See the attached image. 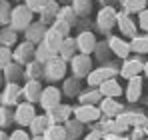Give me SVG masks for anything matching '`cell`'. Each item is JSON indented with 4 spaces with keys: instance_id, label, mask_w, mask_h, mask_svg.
Here are the masks:
<instances>
[{
    "instance_id": "1",
    "label": "cell",
    "mask_w": 148,
    "mask_h": 140,
    "mask_svg": "<svg viewBox=\"0 0 148 140\" xmlns=\"http://www.w3.org/2000/svg\"><path fill=\"white\" fill-rule=\"evenodd\" d=\"M32 24H34V12H32L26 4H18V6L12 8L10 28H14L16 32H26Z\"/></svg>"
},
{
    "instance_id": "2",
    "label": "cell",
    "mask_w": 148,
    "mask_h": 140,
    "mask_svg": "<svg viewBox=\"0 0 148 140\" xmlns=\"http://www.w3.org/2000/svg\"><path fill=\"white\" fill-rule=\"evenodd\" d=\"M118 74H120L118 68L108 66V64H102V66H98V68H94L90 72V76L86 78V84H88V88H100L106 80H110V78H114Z\"/></svg>"
},
{
    "instance_id": "3",
    "label": "cell",
    "mask_w": 148,
    "mask_h": 140,
    "mask_svg": "<svg viewBox=\"0 0 148 140\" xmlns=\"http://www.w3.org/2000/svg\"><path fill=\"white\" fill-rule=\"evenodd\" d=\"M96 24H98V30L108 34L114 26H118V12L114 6H102L96 16Z\"/></svg>"
},
{
    "instance_id": "4",
    "label": "cell",
    "mask_w": 148,
    "mask_h": 140,
    "mask_svg": "<svg viewBox=\"0 0 148 140\" xmlns=\"http://www.w3.org/2000/svg\"><path fill=\"white\" fill-rule=\"evenodd\" d=\"M144 66H146L144 58L134 54V56L126 58V60L122 62V66H120V76L126 78V80H132V78H136V76L144 74Z\"/></svg>"
},
{
    "instance_id": "5",
    "label": "cell",
    "mask_w": 148,
    "mask_h": 140,
    "mask_svg": "<svg viewBox=\"0 0 148 140\" xmlns=\"http://www.w3.org/2000/svg\"><path fill=\"white\" fill-rule=\"evenodd\" d=\"M92 70H94L92 68V58L86 56V54H76L72 60H70V72H72V76H76L78 80L88 78Z\"/></svg>"
},
{
    "instance_id": "6",
    "label": "cell",
    "mask_w": 148,
    "mask_h": 140,
    "mask_svg": "<svg viewBox=\"0 0 148 140\" xmlns=\"http://www.w3.org/2000/svg\"><path fill=\"white\" fill-rule=\"evenodd\" d=\"M66 60H62L60 56H56V58H52L50 62L44 64V78L48 80V82H58V80H64V76H66Z\"/></svg>"
},
{
    "instance_id": "7",
    "label": "cell",
    "mask_w": 148,
    "mask_h": 140,
    "mask_svg": "<svg viewBox=\"0 0 148 140\" xmlns=\"http://www.w3.org/2000/svg\"><path fill=\"white\" fill-rule=\"evenodd\" d=\"M36 116H38V112H36L34 104H30V102H20V104L14 108V122H16L20 128H28Z\"/></svg>"
},
{
    "instance_id": "8",
    "label": "cell",
    "mask_w": 148,
    "mask_h": 140,
    "mask_svg": "<svg viewBox=\"0 0 148 140\" xmlns=\"http://www.w3.org/2000/svg\"><path fill=\"white\" fill-rule=\"evenodd\" d=\"M102 116V110L100 106H92V104H78L74 106V118L82 124H92V122H98Z\"/></svg>"
},
{
    "instance_id": "9",
    "label": "cell",
    "mask_w": 148,
    "mask_h": 140,
    "mask_svg": "<svg viewBox=\"0 0 148 140\" xmlns=\"http://www.w3.org/2000/svg\"><path fill=\"white\" fill-rule=\"evenodd\" d=\"M40 108L44 112H48L52 108H56L58 104H62V90H58L56 86H46L42 90V96H40Z\"/></svg>"
},
{
    "instance_id": "10",
    "label": "cell",
    "mask_w": 148,
    "mask_h": 140,
    "mask_svg": "<svg viewBox=\"0 0 148 140\" xmlns=\"http://www.w3.org/2000/svg\"><path fill=\"white\" fill-rule=\"evenodd\" d=\"M76 44H78V52H80V54L90 56V54L96 52L98 40H96L94 32H90V30H82V32L76 36Z\"/></svg>"
},
{
    "instance_id": "11",
    "label": "cell",
    "mask_w": 148,
    "mask_h": 140,
    "mask_svg": "<svg viewBox=\"0 0 148 140\" xmlns=\"http://www.w3.org/2000/svg\"><path fill=\"white\" fill-rule=\"evenodd\" d=\"M34 52H36V46H34L32 42H28V40L18 42V44L14 46V62L26 66L28 62L34 60Z\"/></svg>"
},
{
    "instance_id": "12",
    "label": "cell",
    "mask_w": 148,
    "mask_h": 140,
    "mask_svg": "<svg viewBox=\"0 0 148 140\" xmlns=\"http://www.w3.org/2000/svg\"><path fill=\"white\" fill-rule=\"evenodd\" d=\"M22 96V88L18 86V84H14V82H6V86H4V90H2V96H0V100H2V106H6V108H10V106H18L20 102H18V98Z\"/></svg>"
},
{
    "instance_id": "13",
    "label": "cell",
    "mask_w": 148,
    "mask_h": 140,
    "mask_svg": "<svg viewBox=\"0 0 148 140\" xmlns=\"http://www.w3.org/2000/svg\"><path fill=\"white\" fill-rule=\"evenodd\" d=\"M50 118V124H66L68 120H72L70 116H74V108L70 104H58L56 108H52L46 112Z\"/></svg>"
},
{
    "instance_id": "14",
    "label": "cell",
    "mask_w": 148,
    "mask_h": 140,
    "mask_svg": "<svg viewBox=\"0 0 148 140\" xmlns=\"http://www.w3.org/2000/svg\"><path fill=\"white\" fill-rule=\"evenodd\" d=\"M108 44H110V50L114 56H118L120 60H126L130 58V52H132V46L128 40H124L122 36H110L108 38Z\"/></svg>"
},
{
    "instance_id": "15",
    "label": "cell",
    "mask_w": 148,
    "mask_h": 140,
    "mask_svg": "<svg viewBox=\"0 0 148 140\" xmlns=\"http://www.w3.org/2000/svg\"><path fill=\"white\" fill-rule=\"evenodd\" d=\"M42 90H44V88H42L40 80H26L24 86H22V96H24V102H30V104L40 102Z\"/></svg>"
},
{
    "instance_id": "16",
    "label": "cell",
    "mask_w": 148,
    "mask_h": 140,
    "mask_svg": "<svg viewBox=\"0 0 148 140\" xmlns=\"http://www.w3.org/2000/svg\"><path fill=\"white\" fill-rule=\"evenodd\" d=\"M50 26H46L44 22H34L28 30L24 32V40H28V42H32L34 46H38L40 42H44V36H46V32H48Z\"/></svg>"
},
{
    "instance_id": "17",
    "label": "cell",
    "mask_w": 148,
    "mask_h": 140,
    "mask_svg": "<svg viewBox=\"0 0 148 140\" xmlns=\"http://www.w3.org/2000/svg\"><path fill=\"white\" fill-rule=\"evenodd\" d=\"M118 30L122 36H128V38H134L136 32H138V24L134 22V18L126 12H118Z\"/></svg>"
},
{
    "instance_id": "18",
    "label": "cell",
    "mask_w": 148,
    "mask_h": 140,
    "mask_svg": "<svg viewBox=\"0 0 148 140\" xmlns=\"http://www.w3.org/2000/svg\"><path fill=\"white\" fill-rule=\"evenodd\" d=\"M120 124H124V126H134V128H142V126H148V116H144V114H140V112H126L124 110L120 116L116 118Z\"/></svg>"
},
{
    "instance_id": "19",
    "label": "cell",
    "mask_w": 148,
    "mask_h": 140,
    "mask_svg": "<svg viewBox=\"0 0 148 140\" xmlns=\"http://www.w3.org/2000/svg\"><path fill=\"white\" fill-rule=\"evenodd\" d=\"M100 110L106 118H118L124 112V106L116 100V98H102L100 102Z\"/></svg>"
},
{
    "instance_id": "20",
    "label": "cell",
    "mask_w": 148,
    "mask_h": 140,
    "mask_svg": "<svg viewBox=\"0 0 148 140\" xmlns=\"http://www.w3.org/2000/svg\"><path fill=\"white\" fill-rule=\"evenodd\" d=\"M98 90L102 92V96H104V98H116V100H118V98H120V96L126 92V90L122 88V84H120L116 78H110V80H106V82L100 86Z\"/></svg>"
},
{
    "instance_id": "21",
    "label": "cell",
    "mask_w": 148,
    "mask_h": 140,
    "mask_svg": "<svg viewBox=\"0 0 148 140\" xmlns=\"http://www.w3.org/2000/svg\"><path fill=\"white\" fill-rule=\"evenodd\" d=\"M60 8H62V6H58L56 0H50L48 4L42 8V12H40V22H44L46 26H48V24H54L56 18H58V14H60Z\"/></svg>"
},
{
    "instance_id": "22",
    "label": "cell",
    "mask_w": 148,
    "mask_h": 140,
    "mask_svg": "<svg viewBox=\"0 0 148 140\" xmlns=\"http://www.w3.org/2000/svg\"><path fill=\"white\" fill-rule=\"evenodd\" d=\"M124 96H126L128 102H138L140 100V96H142V76H136V78L128 80Z\"/></svg>"
},
{
    "instance_id": "23",
    "label": "cell",
    "mask_w": 148,
    "mask_h": 140,
    "mask_svg": "<svg viewBox=\"0 0 148 140\" xmlns=\"http://www.w3.org/2000/svg\"><path fill=\"white\" fill-rule=\"evenodd\" d=\"M64 36L58 32V30H54L52 26L48 28V32H46V36H44V44L52 50V52H56V54H60V48H62V44H64Z\"/></svg>"
},
{
    "instance_id": "24",
    "label": "cell",
    "mask_w": 148,
    "mask_h": 140,
    "mask_svg": "<svg viewBox=\"0 0 148 140\" xmlns=\"http://www.w3.org/2000/svg\"><path fill=\"white\" fill-rule=\"evenodd\" d=\"M50 128V118L46 112L38 114V116L32 120V124L28 126V130L32 132V136H44V132Z\"/></svg>"
},
{
    "instance_id": "25",
    "label": "cell",
    "mask_w": 148,
    "mask_h": 140,
    "mask_svg": "<svg viewBox=\"0 0 148 140\" xmlns=\"http://www.w3.org/2000/svg\"><path fill=\"white\" fill-rule=\"evenodd\" d=\"M2 72H4V76H6V82H14V84H18V80L24 78V66L18 64V62L8 64L6 68H2Z\"/></svg>"
},
{
    "instance_id": "26",
    "label": "cell",
    "mask_w": 148,
    "mask_h": 140,
    "mask_svg": "<svg viewBox=\"0 0 148 140\" xmlns=\"http://www.w3.org/2000/svg\"><path fill=\"white\" fill-rule=\"evenodd\" d=\"M98 130L104 136H108V134H124V132L128 130V126L120 124L116 118H108L106 122H102V128H98Z\"/></svg>"
},
{
    "instance_id": "27",
    "label": "cell",
    "mask_w": 148,
    "mask_h": 140,
    "mask_svg": "<svg viewBox=\"0 0 148 140\" xmlns=\"http://www.w3.org/2000/svg\"><path fill=\"white\" fill-rule=\"evenodd\" d=\"M76 54H80V52H78V44H76V38L68 36V38L64 40L62 48H60V54H58V56H60L62 60H66V62H68V60H72Z\"/></svg>"
},
{
    "instance_id": "28",
    "label": "cell",
    "mask_w": 148,
    "mask_h": 140,
    "mask_svg": "<svg viewBox=\"0 0 148 140\" xmlns=\"http://www.w3.org/2000/svg\"><path fill=\"white\" fill-rule=\"evenodd\" d=\"M102 92H100L98 88H88V90H82V94L78 96V100H80V104H92V106H100V102H102Z\"/></svg>"
},
{
    "instance_id": "29",
    "label": "cell",
    "mask_w": 148,
    "mask_h": 140,
    "mask_svg": "<svg viewBox=\"0 0 148 140\" xmlns=\"http://www.w3.org/2000/svg\"><path fill=\"white\" fill-rule=\"evenodd\" d=\"M40 76H44V64L32 60L24 66V80H40Z\"/></svg>"
},
{
    "instance_id": "30",
    "label": "cell",
    "mask_w": 148,
    "mask_h": 140,
    "mask_svg": "<svg viewBox=\"0 0 148 140\" xmlns=\"http://www.w3.org/2000/svg\"><path fill=\"white\" fill-rule=\"evenodd\" d=\"M122 2V8L126 14H140L148 8V0H120Z\"/></svg>"
},
{
    "instance_id": "31",
    "label": "cell",
    "mask_w": 148,
    "mask_h": 140,
    "mask_svg": "<svg viewBox=\"0 0 148 140\" xmlns=\"http://www.w3.org/2000/svg\"><path fill=\"white\" fill-rule=\"evenodd\" d=\"M46 140H68V132L64 124H50V128L44 132Z\"/></svg>"
},
{
    "instance_id": "32",
    "label": "cell",
    "mask_w": 148,
    "mask_h": 140,
    "mask_svg": "<svg viewBox=\"0 0 148 140\" xmlns=\"http://www.w3.org/2000/svg\"><path fill=\"white\" fill-rule=\"evenodd\" d=\"M130 46H132V52L136 56H142L148 52V34H136L132 40H130Z\"/></svg>"
},
{
    "instance_id": "33",
    "label": "cell",
    "mask_w": 148,
    "mask_h": 140,
    "mask_svg": "<svg viewBox=\"0 0 148 140\" xmlns=\"http://www.w3.org/2000/svg\"><path fill=\"white\" fill-rule=\"evenodd\" d=\"M58 54L56 52H52L44 42H40L38 46H36V52H34V60L36 62H40V64H46V62H50L52 58H56Z\"/></svg>"
},
{
    "instance_id": "34",
    "label": "cell",
    "mask_w": 148,
    "mask_h": 140,
    "mask_svg": "<svg viewBox=\"0 0 148 140\" xmlns=\"http://www.w3.org/2000/svg\"><path fill=\"white\" fill-rule=\"evenodd\" d=\"M66 132H68V140H78V138H84L82 134H84V124L82 122H78L76 118L72 120H68L66 124Z\"/></svg>"
},
{
    "instance_id": "35",
    "label": "cell",
    "mask_w": 148,
    "mask_h": 140,
    "mask_svg": "<svg viewBox=\"0 0 148 140\" xmlns=\"http://www.w3.org/2000/svg\"><path fill=\"white\" fill-rule=\"evenodd\" d=\"M0 42H2V46L12 48L14 44H18V32H16L14 28H10V26L2 28V34H0Z\"/></svg>"
},
{
    "instance_id": "36",
    "label": "cell",
    "mask_w": 148,
    "mask_h": 140,
    "mask_svg": "<svg viewBox=\"0 0 148 140\" xmlns=\"http://www.w3.org/2000/svg\"><path fill=\"white\" fill-rule=\"evenodd\" d=\"M72 8L76 16H88L92 12V0H72Z\"/></svg>"
},
{
    "instance_id": "37",
    "label": "cell",
    "mask_w": 148,
    "mask_h": 140,
    "mask_svg": "<svg viewBox=\"0 0 148 140\" xmlns=\"http://www.w3.org/2000/svg\"><path fill=\"white\" fill-rule=\"evenodd\" d=\"M62 92L66 94V96H70V98L76 96V94L80 96V94H82V90H80V80H78L76 76L68 78V80H64V90H62Z\"/></svg>"
},
{
    "instance_id": "38",
    "label": "cell",
    "mask_w": 148,
    "mask_h": 140,
    "mask_svg": "<svg viewBox=\"0 0 148 140\" xmlns=\"http://www.w3.org/2000/svg\"><path fill=\"white\" fill-rule=\"evenodd\" d=\"M96 58L102 60V62H108V58L112 56V50H110V44L108 42H98V46H96Z\"/></svg>"
},
{
    "instance_id": "39",
    "label": "cell",
    "mask_w": 148,
    "mask_h": 140,
    "mask_svg": "<svg viewBox=\"0 0 148 140\" xmlns=\"http://www.w3.org/2000/svg\"><path fill=\"white\" fill-rule=\"evenodd\" d=\"M58 18H60V20H64V22H68L70 26H72L74 20H76V12H74L72 6H62V8H60V14H58Z\"/></svg>"
},
{
    "instance_id": "40",
    "label": "cell",
    "mask_w": 148,
    "mask_h": 140,
    "mask_svg": "<svg viewBox=\"0 0 148 140\" xmlns=\"http://www.w3.org/2000/svg\"><path fill=\"white\" fill-rule=\"evenodd\" d=\"M0 60H2V62H0L2 68H6L8 64H12V62H14V50L2 46V48H0Z\"/></svg>"
},
{
    "instance_id": "41",
    "label": "cell",
    "mask_w": 148,
    "mask_h": 140,
    "mask_svg": "<svg viewBox=\"0 0 148 140\" xmlns=\"http://www.w3.org/2000/svg\"><path fill=\"white\" fill-rule=\"evenodd\" d=\"M52 28H54V30H58L64 38H68V36H70V28H72V26H70L68 22H64V20H60V18H56V22L52 24Z\"/></svg>"
},
{
    "instance_id": "42",
    "label": "cell",
    "mask_w": 148,
    "mask_h": 140,
    "mask_svg": "<svg viewBox=\"0 0 148 140\" xmlns=\"http://www.w3.org/2000/svg\"><path fill=\"white\" fill-rule=\"evenodd\" d=\"M48 2H50V0H24V4L32 10V12H34V14H36V12L40 14V12H42V8H44Z\"/></svg>"
},
{
    "instance_id": "43",
    "label": "cell",
    "mask_w": 148,
    "mask_h": 140,
    "mask_svg": "<svg viewBox=\"0 0 148 140\" xmlns=\"http://www.w3.org/2000/svg\"><path fill=\"white\" fill-rule=\"evenodd\" d=\"M10 16H12V8H10V4H8V0H2V26L6 28V24L10 26Z\"/></svg>"
},
{
    "instance_id": "44",
    "label": "cell",
    "mask_w": 148,
    "mask_h": 140,
    "mask_svg": "<svg viewBox=\"0 0 148 140\" xmlns=\"http://www.w3.org/2000/svg\"><path fill=\"white\" fill-rule=\"evenodd\" d=\"M10 118L14 120V112L10 114V110H8L6 106H2V108H0V126H2V128H6V126L10 124Z\"/></svg>"
},
{
    "instance_id": "45",
    "label": "cell",
    "mask_w": 148,
    "mask_h": 140,
    "mask_svg": "<svg viewBox=\"0 0 148 140\" xmlns=\"http://www.w3.org/2000/svg\"><path fill=\"white\" fill-rule=\"evenodd\" d=\"M8 140H32V136L26 132L24 128H16V130L8 136Z\"/></svg>"
},
{
    "instance_id": "46",
    "label": "cell",
    "mask_w": 148,
    "mask_h": 140,
    "mask_svg": "<svg viewBox=\"0 0 148 140\" xmlns=\"http://www.w3.org/2000/svg\"><path fill=\"white\" fill-rule=\"evenodd\" d=\"M138 28H140L144 34H148V8L144 10V12L138 14Z\"/></svg>"
},
{
    "instance_id": "47",
    "label": "cell",
    "mask_w": 148,
    "mask_h": 140,
    "mask_svg": "<svg viewBox=\"0 0 148 140\" xmlns=\"http://www.w3.org/2000/svg\"><path fill=\"white\" fill-rule=\"evenodd\" d=\"M82 140H104V134H102V132H100L98 128H96V130L88 132V134H86V136H84Z\"/></svg>"
},
{
    "instance_id": "48",
    "label": "cell",
    "mask_w": 148,
    "mask_h": 140,
    "mask_svg": "<svg viewBox=\"0 0 148 140\" xmlns=\"http://www.w3.org/2000/svg\"><path fill=\"white\" fill-rule=\"evenodd\" d=\"M104 140H132V138H126L124 134H108V136H104Z\"/></svg>"
},
{
    "instance_id": "49",
    "label": "cell",
    "mask_w": 148,
    "mask_h": 140,
    "mask_svg": "<svg viewBox=\"0 0 148 140\" xmlns=\"http://www.w3.org/2000/svg\"><path fill=\"white\" fill-rule=\"evenodd\" d=\"M32 140H46L44 136H32Z\"/></svg>"
},
{
    "instance_id": "50",
    "label": "cell",
    "mask_w": 148,
    "mask_h": 140,
    "mask_svg": "<svg viewBox=\"0 0 148 140\" xmlns=\"http://www.w3.org/2000/svg\"><path fill=\"white\" fill-rule=\"evenodd\" d=\"M144 76H148V62H146V66H144Z\"/></svg>"
},
{
    "instance_id": "51",
    "label": "cell",
    "mask_w": 148,
    "mask_h": 140,
    "mask_svg": "<svg viewBox=\"0 0 148 140\" xmlns=\"http://www.w3.org/2000/svg\"><path fill=\"white\" fill-rule=\"evenodd\" d=\"M146 140H148V138H146Z\"/></svg>"
}]
</instances>
